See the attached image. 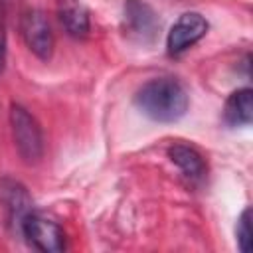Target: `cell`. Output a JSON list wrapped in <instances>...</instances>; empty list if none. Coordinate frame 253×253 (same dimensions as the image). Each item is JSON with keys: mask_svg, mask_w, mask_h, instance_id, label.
<instances>
[{"mask_svg": "<svg viewBox=\"0 0 253 253\" xmlns=\"http://www.w3.org/2000/svg\"><path fill=\"white\" fill-rule=\"evenodd\" d=\"M2 194H4L6 208H8V211H10V217L16 219V223H18V227H20L22 219L30 213V198H28L26 190H24L20 184L10 182L8 186L2 188Z\"/></svg>", "mask_w": 253, "mask_h": 253, "instance_id": "cell-10", "label": "cell"}, {"mask_svg": "<svg viewBox=\"0 0 253 253\" xmlns=\"http://www.w3.org/2000/svg\"><path fill=\"white\" fill-rule=\"evenodd\" d=\"M57 14L65 32L73 38H83L89 32V12L79 0H59Z\"/></svg>", "mask_w": 253, "mask_h": 253, "instance_id": "cell-8", "label": "cell"}, {"mask_svg": "<svg viewBox=\"0 0 253 253\" xmlns=\"http://www.w3.org/2000/svg\"><path fill=\"white\" fill-rule=\"evenodd\" d=\"M253 119V91L249 87L237 89L229 95L223 107V121L229 126H245Z\"/></svg>", "mask_w": 253, "mask_h": 253, "instance_id": "cell-7", "label": "cell"}, {"mask_svg": "<svg viewBox=\"0 0 253 253\" xmlns=\"http://www.w3.org/2000/svg\"><path fill=\"white\" fill-rule=\"evenodd\" d=\"M18 229L28 239V243L34 245L40 251L57 253V251H61L65 247L63 229L55 221H51V219H47V217H43L40 213H32L30 211L22 219V223H20Z\"/></svg>", "mask_w": 253, "mask_h": 253, "instance_id": "cell-3", "label": "cell"}, {"mask_svg": "<svg viewBox=\"0 0 253 253\" xmlns=\"http://www.w3.org/2000/svg\"><path fill=\"white\" fill-rule=\"evenodd\" d=\"M10 126H12L14 144L18 148V154L24 158V162L28 164L38 162L43 152V136L38 121L22 105L14 103L10 107Z\"/></svg>", "mask_w": 253, "mask_h": 253, "instance_id": "cell-2", "label": "cell"}, {"mask_svg": "<svg viewBox=\"0 0 253 253\" xmlns=\"http://www.w3.org/2000/svg\"><path fill=\"white\" fill-rule=\"evenodd\" d=\"M168 158L182 170V174L190 180H200L206 174V162L202 158V154L188 144H172L168 148Z\"/></svg>", "mask_w": 253, "mask_h": 253, "instance_id": "cell-9", "label": "cell"}, {"mask_svg": "<svg viewBox=\"0 0 253 253\" xmlns=\"http://www.w3.org/2000/svg\"><path fill=\"white\" fill-rule=\"evenodd\" d=\"M136 107L156 123H174L188 111L190 99L184 85L174 77H154L134 95Z\"/></svg>", "mask_w": 253, "mask_h": 253, "instance_id": "cell-1", "label": "cell"}, {"mask_svg": "<svg viewBox=\"0 0 253 253\" xmlns=\"http://www.w3.org/2000/svg\"><path fill=\"white\" fill-rule=\"evenodd\" d=\"M22 36L26 45L40 59H49L53 51V34L47 18L40 10H28L22 16Z\"/></svg>", "mask_w": 253, "mask_h": 253, "instance_id": "cell-6", "label": "cell"}, {"mask_svg": "<svg viewBox=\"0 0 253 253\" xmlns=\"http://www.w3.org/2000/svg\"><path fill=\"white\" fill-rule=\"evenodd\" d=\"M206 32H208V20L198 12H186L170 28L166 38V47L172 55H178L188 47H192L194 43H198L206 36Z\"/></svg>", "mask_w": 253, "mask_h": 253, "instance_id": "cell-5", "label": "cell"}, {"mask_svg": "<svg viewBox=\"0 0 253 253\" xmlns=\"http://www.w3.org/2000/svg\"><path fill=\"white\" fill-rule=\"evenodd\" d=\"M4 65H6V30L0 18V73L4 71Z\"/></svg>", "mask_w": 253, "mask_h": 253, "instance_id": "cell-12", "label": "cell"}, {"mask_svg": "<svg viewBox=\"0 0 253 253\" xmlns=\"http://www.w3.org/2000/svg\"><path fill=\"white\" fill-rule=\"evenodd\" d=\"M235 235H237V245L243 253H249L251 251V243H253V237H251V210H243L239 221H237V229H235Z\"/></svg>", "mask_w": 253, "mask_h": 253, "instance_id": "cell-11", "label": "cell"}, {"mask_svg": "<svg viewBox=\"0 0 253 253\" xmlns=\"http://www.w3.org/2000/svg\"><path fill=\"white\" fill-rule=\"evenodd\" d=\"M123 24H125V32L132 40L142 42V43L152 42L160 30L156 12L142 0H125Z\"/></svg>", "mask_w": 253, "mask_h": 253, "instance_id": "cell-4", "label": "cell"}]
</instances>
